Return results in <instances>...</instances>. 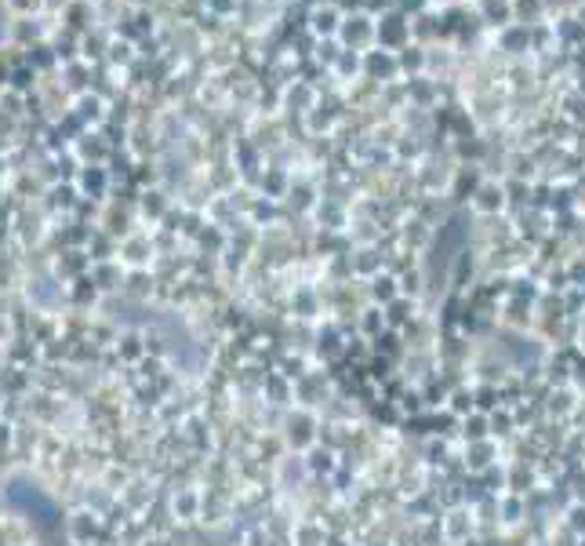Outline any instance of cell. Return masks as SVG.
<instances>
[]
</instances>
